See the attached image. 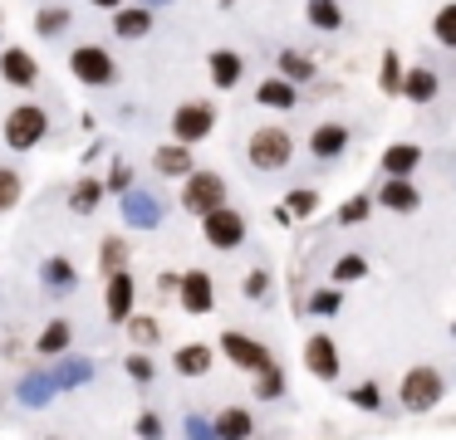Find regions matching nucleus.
Wrapping results in <instances>:
<instances>
[{"mask_svg": "<svg viewBox=\"0 0 456 440\" xmlns=\"http://www.w3.org/2000/svg\"><path fill=\"white\" fill-rule=\"evenodd\" d=\"M211 367H216V342H182V348L172 352V372H177L182 381H201Z\"/></svg>", "mask_w": 456, "mask_h": 440, "instance_id": "nucleus-16", "label": "nucleus"}, {"mask_svg": "<svg viewBox=\"0 0 456 440\" xmlns=\"http://www.w3.org/2000/svg\"><path fill=\"white\" fill-rule=\"evenodd\" d=\"M319 215V191L314 186H295V191L280 196L275 205V225H299V220H314Z\"/></svg>", "mask_w": 456, "mask_h": 440, "instance_id": "nucleus-20", "label": "nucleus"}, {"mask_svg": "<svg viewBox=\"0 0 456 440\" xmlns=\"http://www.w3.org/2000/svg\"><path fill=\"white\" fill-rule=\"evenodd\" d=\"M373 196H368V191H358V196H348V201L344 205H338V225H363L368 220V215H373Z\"/></svg>", "mask_w": 456, "mask_h": 440, "instance_id": "nucleus-45", "label": "nucleus"}, {"mask_svg": "<svg viewBox=\"0 0 456 440\" xmlns=\"http://www.w3.org/2000/svg\"><path fill=\"white\" fill-rule=\"evenodd\" d=\"M138 5H148V10H162V5H172V0H138Z\"/></svg>", "mask_w": 456, "mask_h": 440, "instance_id": "nucleus-51", "label": "nucleus"}, {"mask_svg": "<svg viewBox=\"0 0 456 440\" xmlns=\"http://www.w3.org/2000/svg\"><path fill=\"white\" fill-rule=\"evenodd\" d=\"M221 10H236V0H221Z\"/></svg>", "mask_w": 456, "mask_h": 440, "instance_id": "nucleus-52", "label": "nucleus"}, {"mask_svg": "<svg viewBox=\"0 0 456 440\" xmlns=\"http://www.w3.org/2000/svg\"><path fill=\"white\" fill-rule=\"evenodd\" d=\"M275 64H280V78H289V84H314V74H319V64L309 54H299V49H280L275 54Z\"/></svg>", "mask_w": 456, "mask_h": 440, "instance_id": "nucleus-34", "label": "nucleus"}, {"mask_svg": "<svg viewBox=\"0 0 456 440\" xmlns=\"http://www.w3.org/2000/svg\"><path fill=\"white\" fill-rule=\"evenodd\" d=\"M285 391H289V377H285L280 362H270L265 372L250 377V396H256V401H285Z\"/></svg>", "mask_w": 456, "mask_h": 440, "instance_id": "nucleus-33", "label": "nucleus"}, {"mask_svg": "<svg viewBox=\"0 0 456 440\" xmlns=\"http://www.w3.org/2000/svg\"><path fill=\"white\" fill-rule=\"evenodd\" d=\"M5 147L11 152H35V147L50 137V113H45L40 103H15L11 113H5Z\"/></svg>", "mask_w": 456, "mask_h": 440, "instance_id": "nucleus-3", "label": "nucleus"}, {"mask_svg": "<svg viewBox=\"0 0 456 440\" xmlns=\"http://www.w3.org/2000/svg\"><path fill=\"white\" fill-rule=\"evenodd\" d=\"M0 78H5L11 88H35L40 84V59H35L25 44H5L0 49Z\"/></svg>", "mask_w": 456, "mask_h": 440, "instance_id": "nucleus-14", "label": "nucleus"}, {"mask_svg": "<svg viewBox=\"0 0 456 440\" xmlns=\"http://www.w3.org/2000/svg\"><path fill=\"white\" fill-rule=\"evenodd\" d=\"M246 235H250V225H246V215H240L236 205H221V211L201 215V240H207L216 254H236L240 244H246Z\"/></svg>", "mask_w": 456, "mask_h": 440, "instance_id": "nucleus-7", "label": "nucleus"}, {"mask_svg": "<svg viewBox=\"0 0 456 440\" xmlns=\"http://www.w3.org/2000/svg\"><path fill=\"white\" fill-rule=\"evenodd\" d=\"M50 377L60 391H84L94 377H99V362L84 357V352H64L60 362H50Z\"/></svg>", "mask_w": 456, "mask_h": 440, "instance_id": "nucleus-15", "label": "nucleus"}, {"mask_svg": "<svg viewBox=\"0 0 456 440\" xmlns=\"http://www.w3.org/2000/svg\"><path fill=\"white\" fill-rule=\"evenodd\" d=\"M256 103H260V108H270V113H295V108H299V88L289 84V78L270 74V78H260Z\"/></svg>", "mask_w": 456, "mask_h": 440, "instance_id": "nucleus-25", "label": "nucleus"}, {"mask_svg": "<svg viewBox=\"0 0 456 440\" xmlns=\"http://www.w3.org/2000/svg\"><path fill=\"white\" fill-rule=\"evenodd\" d=\"M123 372H128V381H138V387H152V381H158V362H152V352H138V348L123 357Z\"/></svg>", "mask_w": 456, "mask_h": 440, "instance_id": "nucleus-43", "label": "nucleus"}, {"mask_svg": "<svg viewBox=\"0 0 456 440\" xmlns=\"http://www.w3.org/2000/svg\"><path fill=\"white\" fill-rule=\"evenodd\" d=\"M344 401L354 411H368V416H378V411H387V391H383V381L378 377H363V381H354V387L344 391Z\"/></svg>", "mask_w": 456, "mask_h": 440, "instance_id": "nucleus-29", "label": "nucleus"}, {"mask_svg": "<svg viewBox=\"0 0 456 440\" xmlns=\"http://www.w3.org/2000/svg\"><path fill=\"white\" fill-rule=\"evenodd\" d=\"M133 186H138V172H133L128 162H123V156H113L109 162V176H103V191L113 196V201H118L123 191H133Z\"/></svg>", "mask_w": 456, "mask_h": 440, "instance_id": "nucleus-42", "label": "nucleus"}, {"mask_svg": "<svg viewBox=\"0 0 456 440\" xmlns=\"http://www.w3.org/2000/svg\"><path fill=\"white\" fill-rule=\"evenodd\" d=\"M15 401H20L25 411H45L60 401V387H54L50 377V362H30V367L15 377Z\"/></svg>", "mask_w": 456, "mask_h": 440, "instance_id": "nucleus-12", "label": "nucleus"}, {"mask_svg": "<svg viewBox=\"0 0 456 440\" xmlns=\"http://www.w3.org/2000/svg\"><path fill=\"white\" fill-rule=\"evenodd\" d=\"M338 313H344V289H338V284H319V289H309L305 318H338Z\"/></svg>", "mask_w": 456, "mask_h": 440, "instance_id": "nucleus-32", "label": "nucleus"}, {"mask_svg": "<svg viewBox=\"0 0 456 440\" xmlns=\"http://www.w3.org/2000/svg\"><path fill=\"white\" fill-rule=\"evenodd\" d=\"M177 289H182V274H158V293H172V299H177Z\"/></svg>", "mask_w": 456, "mask_h": 440, "instance_id": "nucleus-49", "label": "nucleus"}, {"mask_svg": "<svg viewBox=\"0 0 456 440\" xmlns=\"http://www.w3.org/2000/svg\"><path fill=\"white\" fill-rule=\"evenodd\" d=\"M133 264V244L123 240V235H103L99 240V274L109 279V274H123Z\"/></svg>", "mask_w": 456, "mask_h": 440, "instance_id": "nucleus-31", "label": "nucleus"}, {"mask_svg": "<svg viewBox=\"0 0 456 440\" xmlns=\"http://www.w3.org/2000/svg\"><path fill=\"white\" fill-rule=\"evenodd\" d=\"M118 215L128 230H158L167 220V201H162L152 186H133V191L118 196Z\"/></svg>", "mask_w": 456, "mask_h": 440, "instance_id": "nucleus-8", "label": "nucleus"}, {"mask_svg": "<svg viewBox=\"0 0 456 440\" xmlns=\"http://www.w3.org/2000/svg\"><path fill=\"white\" fill-rule=\"evenodd\" d=\"M378 166H383V176L412 181L417 166H422V147H417V142H387V147H383V156H378Z\"/></svg>", "mask_w": 456, "mask_h": 440, "instance_id": "nucleus-22", "label": "nucleus"}, {"mask_svg": "<svg viewBox=\"0 0 456 440\" xmlns=\"http://www.w3.org/2000/svg\"><path fill=\"white\" fill-rule=\"evenodd\" d=\"M289 156H295V137H289L285 127H256V132L246 137V162L265 176L285 172Z\"/></svg>", "mask_w": 456, "mask_h": 440, "instance_id": "nucleus-2", "label": "nucleus"}, {"mask_svg": "<svg viewBox=\"0 0 456 440\" xmlns=\"http://www.w3.org/2000/svg\"><path fill=\"white\" fill-rule=\"evenodd\" d=\"M383 211H393V215H412L417 205H422V191H417V181H397V176H387L383 186H378V196H373Z\"/></svg>", "mask_w": 456, "mask_h": 440, "instance_id": "nucleus-23", "label": "nucleus"}, {"mask_svg": "<svg viewBox=\"0 0 456 440\" xmlns=\"http://www.w3.org/2000/svg\"><path fill=\"white\" fill-rule=\"evenodd\" d=\"M152 10L148 5H123V10H113V35L118 39H148L152 35Z\"/></svg>", "mask_w": 456, "mask_h": 440, "instance_id": "nucleus-28", "label": "nucleus"}, {"mask_svg": "<svg viewBox=\"0 0 456 440\" xmlns=\"http://www.w3.org/2000/svg\"><path fill=\"white\" fill-rule=\"evenodd\" d=\"M69 74L84 88H109L118 78V64H113V54L103 44H79V49H69Z\"/></svg>", "mask_w": 456, "mask_h": 440, "instance_id": "nucleus-10", "label": "nucleus"}, {"mask_svg": "<svg viewBox=\"0 0 456 440\" xmlns=\"http://www.w3.org/2000/svg\"><path fill=\"white\" fill-rule=\"evenodd\" d=\"M211 420H216V440H256V416L246 406H221Z\"/></svg>", "mask_w": 456, "mask_h": 440, "instance_id": "nucleus-27", "label": "nucleus"}, {"mask_svg": "<svg viewBox=\"0 0 456 440\" xmlns=\"http://www.w3.org/2000/svg\"><path fill=\"white\" fill-rule=\"evenodd\" d=\"M172 142L182 147H197L207 142L211 132H216V103H207V98H187V103L172 108Z\"/></svg>", "mask_w": 456, "mask_h": 440, "instance_id": "nucleus-5", "label": "nucleus"}, {"mask_svg": "<svg viewBox=\"0 0 456 440\" xmlns=\"http://www.w3.org/2000/svg\"><path fill=\"white\" fill-rule=\"evenodd\" d=\"M152 172H158L162 181H187V176L197 172V162H191V147H182V142L152 147Z\"/></svg>", "mask_w": 456, "mask_h": 440, "instance_id": "nucleus-19", "label": "nucleus"}, {"mask_svg": "<svg viewBox=\"0 0 456 440\" xmlns=\"http://www.w3.org/2000/svg\"><path fill=\"white\" fill-rule=\"evenodd\" d=\"M299 362H305V372L314 381H338V372H344L338 338H334V332H309L305 348H299Z\"/></svg>", "mask_w": 456, "mask_h": 440, "instance_id": "nucleus-9", "label": "nucleus"}, {"mask_svg": "<svg viewBox=\"0 0 456 440\" xmlns=\"http://www.w3.org/2000/svg\"><path fill=\"white\" fill-rule=\"evenodd\" d=\"M45 440H64V436H45Z\"/></svg>", "mask_w": 456, "mask_h": 440, "instance_id": "nucleus-54", "label": "nucleus"}, {"mask_svg": "<svg viewBox=\"0 0 456 440\" xmlns=\"http://www.w3.org/2000/svg\"><path fill=\"white\" fill-rule=\"evenodd\" d=\"M64 352H74V323L69 318H45V328L35 332V357L60 362Z\"/></svg>", "mask_w": 456, "mask_h": 440, "instance_id": "nucleus-18", "label": "nucleus"}, {"mask_svg": "<svg viewBox=\"0 0 456 440\" xmlns=\"http://www.w3.org/2000/svg\"><path fill=\"white\" fill-rule=\"evenodd\" d=\"M270 293H275V274H270L265 264L246 269V279H240V299L246 303H270Z\"/></svg>", "mask_w": 456, "mask_h": 440, "instance_id": "nucleus-40", "label": "nucleus"}, {"mask_svg": "<svg viewBox=\"0 0 456 440\" xmlns=\"http://www.w3.org/2000/svg\"><path fill=\"white\" fill-rule=\"evenodd\" d=\"M40 289L54 293V299L74 293V289H79V264H74L69 254H45V260H40Z\"/></svg>", "mask_w": 456, "mask_h": 440, "instance_id": "nucleus-17", "label": "nucleus"}, {"mask_svg": "<svg viewBox=\"0 0 456 440\" xmlns=\"http://www.w3.org/2000/svg\"><path fill=\"white\" fill-rule=\"evenodd\" d=\"M133 313H138V279H133V269L109 274V279H103V318H109L113 328H128Z\"/></svg>", "mask_w": 456, "mask_h": 440, "instance_id": "nucleus-11", "label": "nucleus"}, {"mask_svg": "<svg viewBox=\"0 0 456 440\" xmlns=\"http://www.w3.org/2000/svg\"><path fill=\"white\" fill-rule=\"evenodd\" d=\"M177 303H182L187 318H207V313H216V279H211L207 269H182Z\"/></svg>", "mask_w": 456, "mask_h": 440, "instance_id": "nucleus-13", "label": "nucleus"}, {"mask_svg": "<svg viewBox=\"0 0 456 440\" xmlns=\"http://www.w3.org/2000/svg\"><path fill=\"white\" fill-rule=\"evenodd\" d=\"M436 93H442V78H436V68H427V64H412V68H407V78H403V98H407V103L427 108V103H436Z\"/></svg>", "mask_w": 456, "mask_h": 440, "instance_id": "nucleus-26", "label": "nucleus"}, {"mask_svg": "<svg viewBox=\"0 0 456 440\" xmlns=\"http://www.w3.org/2000/svg\"><path fill=\"white\" fill-rule=\"evenodd\" d=\"M69 25H74V10L69 5H40V10H35V35H40V39H60Z\"/></svg>", "mask_w": 456, "mask_h": 440, "instance_id": "nucleus-36", "label": "nucleus"}, {"mask_svg": "<svg viewBox=\"0 0 456 440\" xmlns=\"http://www.w3.org/2000/svg\"><path fill=\"white\" fill-rule=\"evenodd\" d=\"M305 20L314 29H324V35H338V29H344V10H338V0H305Z\"/></svg>", "mask_w": 456, "mask_h": 440, "instance_id": "nucleus-37", "label": "nucleus"}, {"mask_svg": "<svg viewBox=\"0 0 456 440\" xmlns=\"http://www.w3.org/2000/svg\"><path fill=\"white\" fill-rule=\"evenodd\" d=\"M207 74H211V88H236L240 78H246V59L236 54V49H211L207 54Z\"/></svg>", "mask_w": 456, "mask_h": 440, "instance_id": "nucleus-24", "label": "nucleus"}, {"mask_svg": "<svg viewBox=\"0 0 456 440\" xmlns=\"http://www.w3.org/2000/svg\"><path fill=\"white\" fill-rule=\"evenodd\" d=\"M403 78H407V68L397 59V49H383V59H378V88L387 98H403Z\"/></svg>", "mask_w": 456, "mask_h": 440, "instance_id": "nucleus-39", "label": "nucleus"}, {"mask_svg": "<svg viewBox=\"0 0 456 440\" xmlns=\"http://www.w3.org/2000/svg\"><path fill=\"white\" fill-rule=\"evenodd\" d=\"M128 342L138 352H152L162 342V323L152 318V313H133V318H128Z\"/></svg>", "mask_w": 456, "mask_h": 440, "instance_id": "nucleus-38", "label": "nucleus"}, {"mask_svg": "<svg viewBox=\"0 0 456 440\" xmlns=\"http://www.w3.org/2000/svg\"><path fill=\"white\" fill-rule=\"evenodd\" d=\"M20 201H25V176L15 166H0V215L15 211Z\"/></svg>", "mask_w": 456, "mask_h": 440, "instance_id": "nucleus-41", "label": "nucleus"}, {"mask_svg": "<svg viewBox=\"0 0 456 440\" xmlns=\"http://www.w3.org/2000/svg\"><path fill=\"white\" fill-rule=\"evenodd\" d=\"M368 274H373V264H368V260H363V254H358V250L338 254V260L329 264V284H338V289H344V284H363Z\"/></svg>", "mask_w": 456, "mask_h": 440, "instance_id": "nucleus-35", "label": "nucleus"}, {"mask_svg": "<svg viewBox=\"0 0 456 440\" xmlns=\"http://www.w3.org/2000/svg\"><path fill=\"white\" fill-rule=\"evenodd\" d=\"M216 352H221V357H226L236 372H246V377H256V372H265L270 362H275V352H270L265 342L250 338V332H240V328H226V332H221Z\"/></svg>", "mask_w": 456, "mask_h": 440, "instance_id": "nucleus-6", "label": "nucleus"}, {"mask_svg": "<svg viewBox=\"0 0 456 440\" xmlns=\"http://www.w3.org/2000/svg\"><path fill=\"white\" fill-rule=\"evenodd\" d=\"M348 127L344 123H319L314 132H309V156H314V162H338V156L348 152Z\"/></svg>", "mask_w": 456, "mask_h": 440, "instance_id": "nucleus-21", "label": "nucleus"}, {"mask_svg": "<svg viewBox=\"0 0 456 440\" xmlns=\"http://www.w3.org/2000/svg\"><path fill=\"white\" fill-rule=\"evenodd\" d=\"M182 211L187 215H211V211H221V205H226V176L221 172H211V166H197V172L187 176V181H182Z\"/></svg>", "mask_w": 456, "mask_h": 440, "instance_id": "nucleus-4", "label": "nucleus"}, {"mask_svg": "<svg viewBox=\"0 0 456 440\" xmlns=\"http://www.w3.org/2000/svg\"><path fill=\"white\" fill-rule=\"evenodd\" d=\"M305 299H309L305 274H299V269H289V308H295V313H305Z\"/></svg>", "mask_w": 456, "mask_h": 440, "instance_id": "nucleus-48", "label": "nucleus"}, {"mask_svg": "<svg viewBox=\"0 0 456 440\" xmlns=\"http://www.w3.org/2000/svg\"><path fill=\"white\" fill-rule=\"evenodd\" d=\"M442 401H446V377L432 362H417V367L403 372V381H397V406L407 416H432Z\"/></svg>", "mask_w": 456, "mask_h": 440, "instance_id": "nucleus-1", "label": "nucleus"}, {"mask_svg": "<svg viewBox=\"0 0 456 440\" xmlns=\"http://www.w3.org/2000/svg\"><path fill=\"white\" fill-rule=\"evenodd\" d=\"M89 5H99V10H123L128 0H89Z\"/></svg>", "mask_w": 456, "mask_h": 440, "instance_id": "nucleus-50", "label": "nucleus"}, {"mask_svg": "<svg viewBox=\"0 0 456 440\" xmlns=\"http://www.w3.org/2000/svg\"><path fill=\"white\" fill-rule=\"evenodd\" d=\"M432 39L442 49H456V0H446V5L432 15Z\"/></svg>", "mask_w": 456, "mask_h": 440, "instance_id": "nucleus-44", "label": "nucleus"}, {"mask_svg": "<svg viewBox=\"0 0 456 440\" xmlns=\"http://www.w3.org/2000/svg\"><path fill=\"white\" fill-rule=\"evenodd\" d=\"M452 342H456V318H452Z\"/></svg>", "mask_w": 456, "mask_h": 440, "instance_id": "nucleus-53", "label": "nucleus"}, {"mask_svg": "<svg viewBox=\"0 0 456 440\" xmlns=\"http://www.w3.org/2000/svg\"><path fill=\"white\" fill-rule=\"evenodd\" d=\"M133 436H138V440H167V420H162L158 411H138V420H133Z\"/></svg>", "mask_w": 456, "mask_h": 440, "instance_id": "nucleus-47", "label": "nucleus"}, {"mask_svg": "<svg viewBox=\"0 0 456 440\" xmlns=\"http://www.w3.org/2000/svg\"><path fill=\"white\" fill-rule=\"evenodd\" d=\"M182 440H216V420L207 411H187L182 416Z\"/></svg>", "mask_w": 456, "mask_h": 440, "instance_id": "nucleus-46", "label": "nucleus"}, {"mask_svg": "<svg viewBox=\"0 0 456 440\" xmlns=\"http://www.w3.org/2000/svg\"><path fill=\"white\" fill-rule=\"evenodd\" d=\"M103 196H109V191H103V176H79V181L69 186V201H64V205H69L74 215H94L103 205Z\"/></svg>", "mask_w": 456, "mask_h": 440, "instance_id": "nucleus-30", "label": "nucleus"}]
</instances>
